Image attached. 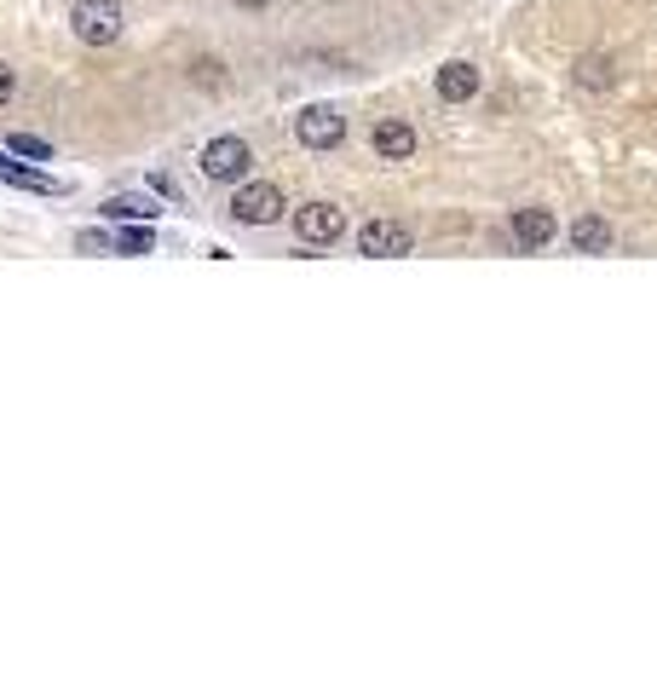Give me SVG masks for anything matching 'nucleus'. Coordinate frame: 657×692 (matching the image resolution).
<instances>
[{
	"label": "nucleus",
	"instance_id": "obj_8",
	"mask_svg": "<svg viewBox=\"0 0 657 692\" xmlns=\"http://www.w3.org/2000/svg\"><path fill=\"white\" fill-rule=\"evenodd\" d=\"M370 145H375L381 162H410V156H416V127L398 122V116H387V122H375Z\"/></svg>",
	"mask_w": 657,
	"mask_h": 692
},
{
	"label": "nucleus",
	"instance_id": "obj_17",
	"mask_svg": "<svg viewBox=\"0 0 657 692\" xmlns=\"http://www.w3.org/2000/svg\"><path fill=\"white\" fill-rule=\"evenodd\" d=\"M242 7H260V0H242Z\"/></svg>",
	"mask_w": 657,
	"mask_h": 692
},
{
	"label": "nucleus",
	"instance_id": "obj_14",
	"mask_svg": "<svg viewBox=\"0 0 657 692\" xmlns=\"http://www.w3.org/2000/svg\"><path fill=\"white\" fill-rule=\"evenodd\" d=\"M7 150L30 156V162H53V145H47V139H35V133H12V139H7Z\"/></svg>",
	"mask_w": 657,
	"mask_h": 692
},
{
	"label": "nucleus",
	"instance_id": "obj_12",
	"mask_svg": "<svg viewBox=\"0 0 657 692\" xmlns=\"http://www.w3.org/2000/svg\"><path fill=\"white\" fill-rule=\"evenodd\" d=\"M0 180H12V185H24V191H58V180H47V173H35V168H18V162H0Z\"/></svg>",
	"mask_w": 657,
	"mask_h": 692
},
{
	"label": "nucleus",
	"instance_id": "obj_5",
	"mask_svg": "<svg viewBox=\"0 0 657 692\" xmlns=\"http://www.w3.org/2000/svg\"><path fill=\"white\" fill-rule=\"evenodd\" d=\"M294 237L311 242V249H324V242H341V237H347V208H335V203H306V208H294Z\"/></svg>",
	"mask_w": 657,
	"mask_h": 692
},
{
	"label": "nucleus",
	"instance_id": "obj_6",
	"mask_svg": "<svg viewBox=\"0 0 657 692\" xmlns=\"http://www.w3.org/2000/svg\"><path fill=\"white\" fill-rule=\"evenodd\" d=\"M358 249H364L370 260H404L416 249V237H410L404 219H370V226L358 231Z\"/></svg>",
	"mask_w": 657,
	"mask_h": 692
},
{
	"label": "nucleus",
	"instance_id": "obj_7",
	"mask_svg": "<svg viewBox=\"0 0 657 692\" xmlns=\"http://www.w3.org/2000/svg\"><path fill=\"white\" fill-rule=\"evenodd\" d=\"M508 231H513V242H519L525 254H542V249L554 242V214H548V208H513Z\"/></svg>",
	"mask_w": 657,
	"mask_h": 692
},
{
	"label": "nucleus",
	"instance_id": "obj_15",
	"mask_svg": "<svg viewBox=\"0 0 657 692\" xmlns=\"http://www.w3.org/2000/svg\"><path fill=\"white\" fill-rule=\"evenodd\" d=\"M150 249V231H122V254H145Z\"/></svg>",
	"mask_w": 657,
	"mask_h": 692
},
{
	"label": "nucleus",
	"instance_id": "obj_9",
	"mask_svg": "<svg viewBox=\"0 0 657 692\" xmlns=\"http://www.w3.org/2000/svg\"><path fill=\"white\" fill-rule=\"evenodd\" d=\"M439 99L444 104H467V99H479V70H473V64H444L439 70Z\"/></svg>",
	"mask_w": 657,
	"mask_h": 692
},
{
	"label": "nucleus",
	"instance_id": "obj_11",
	"mask_svg": "<svg viewBox=\"0 0 657 692\" xmlns=\"http://www.w3.org/2000/svg\"><path fill=\"white\" fill-rule=\"evenodd\" d=\"M104 214H110V219H156L162 208H156L150 196H110V203H104Z\"/></svg>",
	"mask_w": 657,
	"mask_h": 692
},
{
	"label": "nucleus",
	"instance_id": "obj_2",
	"mask_svg": "<svg viewBox=\"0 0 657 692\" xmlns=\"http://www.w3.org/2000/svg\"><path fill=\"white\" fill-rule=\"evenodd\" d=\"M70 30H76V41H87V47H110V41L122 35V7L116 0H76Z\"/></svg>",
	"mask_w": 657,
	"mask_h": 692
},
{
	"label": "nucleus",
	"instance_id": "obj_4",
	"mask_svg": "<svg viewBox=\"0 0 657 692\" xmlns=\"http://www.w3.org/2000/svg\"><path fill=\"white\" fill-rule=\"evenodd\" d=\"M294 139H301L306 150H335L347 139V116L335 104H306L301 116H294Z\"/></svg>",
	"mask_w": 657,
	"mask_h": 692
},
{
	"label": "nucleus",
	"instance_id": "obj_10",
	"mask_svg": "<svg viewBox=\"0 0 657 692\" xmlns=\"http://www.w3.org/2000/svg\"><path fill=\"white\" fill-rule=\"evenodd\" d=\"M571 249L577 254H605L611 249V226H605L600 214H582L577 226H571Z\"/></svg>",
	"mask_w": 657,
	"mask_h": 692
},
{
	"label": "nucleus",
	"instance_id": "obj_16",
	"mask_svg": "<svg viewBox=\"0 0 657 692\" xmlns=\"http://www.w3.org/2000/svg\"><path fill=\"white\" fill-rule=\"evenodd\" d=\"M12 87H18V81H12V70H7V64H0V104L12 99Z\"/></svg>",
	"mask_w": 657,
	"mask_h": 692
},
{
	"label": "nucleus",
	"instance_id": "obj_3",
	"mask_svg": "<svg viewBox=\"0 0 657 692\" xmlns=\"http://www.w3.org/2000/svg\"><path fill=\"white\" fill-rule=\"evenodd\" d=\"M283 191L271 185V180H254V185H242L237 196H231V219L237 226H277L283 219Z\"/></svg>",
	"mask_w": 657,
	"mask_h": 692
},
{
	"label": "nucleus",
	"instance_id": "obj_1",
	"mask_svg": "<svg viewBox=\"0 0 657 692\" xmlns=\"http://www.w3.org/2000/svg\"><path fill=\"white\" fill-rule=\"evenodd\" d=\"M248 162H254V150H248V139H237V133H219V139L202 145V180L214 185H237Z\"/></svg>",
	"mask_w": 657,
	"mask_h": 692
},
{
	"label": "nucleus",
	"instance_id": "obj_13",
	"mask_svg": "<svg viewBox=\"0 0 657 692\" xmlns=\"http://www.w3.org/2000/svg\"><path fill=\"white\" fill-rule=\"evenodd\" d=\"M577 81H582V87H611V58H605V53L577 58Z\"/></svg>",
	"mask_w": 657,
	"mask_h": 692
}]
</instances>
